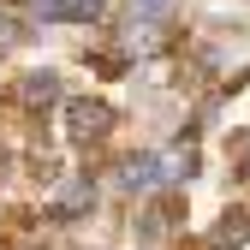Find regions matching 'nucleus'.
Here are the masks:
<instances>
[{"instance_id":"4","label":"nucleus","mask_w":250,"mask_h":250,"mask_svg":"<svg viewBox=\"0 0 250 250\" xmlns=\"http://www.w3.org/2000/svg\"><path fill=\"white\" fill-rule=\"evenodd\" d=\"M155 179H167V173H161V161H155V155H137V161L125 167V185H131V191H149Z\"/></svg>"},{"instance_id":"8","label":"nucleus","mask_w":250,"mask_h":250,"mask_svg":"<svg viewBox=\"0 0 250 250\" xmlns=\"http://www.w3.org/2000/svg\"><path fill=\"white\" fill-rule=\"evenodd\" d=\"M244 173H250V161H244Z\"/></svg>"},{"instance_id":"7","label":"nucleus","mask_w":250,"mask_h":250,"mask_svg":"<svg viewBox=\"0 0 250 250\" xmlns=\"http://www.w3.org/2000/svg\"><path fill=\"white\" fill-rule=\"evenodd\" d=\"M137 6H143V12H161V6H173V0H137Z\"/></svg>"},{"instance_id":"5","label":"nucleus","mask_w":250,"mask_h":250,"mask_svg":"<svg viewBox=\"0 0 250 250\" xmlns=\"http://www.w3.org/2000/svg\"><path fill=\"white\" fill-rule=\"evenodd\" d=\"M89 197H96V191H89V179H78V185H66V191L54 197V208H60V214H72V208H83Z\"/></svg>"},{"instance_id":"1","label":"nucleus","mask_w":250,"mask_h":250,"mask_svg":"<svg viewBox=\"0 0 250 250\" xmlns=\"http://www.w3.org/2000/svg\"><path fill=\"white\" fill-rule=\"evenodd\" d=\"M107 125H113V107L107 102H66V131H72V143H102Z\"/></svg>"},{"instance_id":"6","label":"nucleus","mask_w":250,"mask_h":250,"mask_svg":"<svg viewBox=\"0 0 250 250\" xmlns=\"http://www.w3.org/2000/svg\"><path fill=\"white\" fill-rule=\"evenodd\" d=\"M244 232H250V227H244V214H227V227H221V244H244Z\"/></svg>"},{"instance_id":"2","label":"nucleus","mask_w":250,"mask_h":250,"mask_svg":"<svg viewBox=\"0 0 250 250\" xmlns=\"http://www.w3.org/2000/svg\"><path fill=\"white\" fill-rule=\"evenodd\" d=\"M42 18H72V24H89V18H102L107 0H36Z\"/></svg>"},{"instance_id":"3","label":"nucleus","mask_w":250,"mask_h":250,"mask_svg":"<svg viewBox=\"0 0 250 250\" xmlns=\"http://www.w3.org/2000/svg\"><path fill=\"white\" fill-rule=\"evenodd\" d=\"M24 102H30V107L60 102V78H54V72H30V78H24Z\"/></svg>"}]
</instances>
